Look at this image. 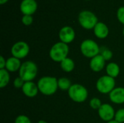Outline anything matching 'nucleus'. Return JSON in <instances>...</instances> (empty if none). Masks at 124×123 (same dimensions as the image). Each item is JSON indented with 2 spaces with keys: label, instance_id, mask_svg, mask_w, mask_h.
Instances as JSON below:
<instances>
[{
  "label": "nucleus",
  "instance_id": "nucleus-6",
  "mask_svg": "<svg viewBox=\"0 0 124 123\" xmlns=\"http://www.w3.org/2000/svg\"><path fill=\"white\" fill-rule=\"evenodd\" d=\"M82 54L87 58H93L100 54V48L97 43L92 39H86L82 41L80 46Z\"/></svg>",
  "mask_w": 124,
  "mask_h": 123
},
{
  "label": "nucleus",
  "instance_id": "nucleus-1",
  "mask_svg": "<svg viewBox=\"0 0 124 123\" xmlns=\"http://www.w3.org/2000/svg\"><path fill=\"white\" fill-rule=\"evenodd\" d=\"M37 86L41 94L45 96H52L58 89V80L54 77L44 76L39 80Z\"/></svg>",
  "mask_w": 124,
  "mask_h": 123
},
{
  "label": "nucleus",
  "instance_id": "nucleus-16",
  "mask_svg": "<svg viewBox=\"0 0 124 123\" xmlns=\"http://www.w3.org/2000/svg\"><path fill=\"white\" fill-rule=\"evenodd\" d=\"M21 65H22V63L20 62V59H19L16 57H11L7 59L5 69L8 72H15L20 70Z\"/></svg>",
  "mask_w": 124,
  "mask_h": 123
},
{
  "label": "nucleus",
  "instance_id": "nucleus-18",
  "mask_svg": "<svg viewBox=\"0 0 124 123\" xmlns=\"http://www.w3.org/2000/svg\"><path fill=\"white\" fill-rule=\"evenodd\" d=\"M60 67L64 72H70L75 68V62L71 58L67 57L60 62Z\"/></svg>",
  "mask_w": 124,
  "mask_h": 123
},
{
  "label": "nucleus",
  "instance_id": "nucleus-19",
  "mask_svg": "<svg viewBox=\"0 0 124 123\" xmlns=\"http://www.w3.org/2000/svg\"><path fill=\"white\" fill-rule=\"evenodd\" d=\"M10 80L9 72L6 69L0 70V88H4L6 87Z\"/></svg>",
  "mask_w": 124,
  "mask_h": 123
},
{
  "label": "nucleus",
  "instance_id": "nucleus-30",
  "mask_svg": "<svg viewBox=\"0 0 124 123\" xmlns=\"http://www.w3.org/2000/svg\"><path fill=\"white\" fill-rule=\"evenodd\" d=\"M107 123H119L118 122H117L116 120H111V121H109V122H108Z\"/></svg>",
  "mask_w": 124,
  "mask_h": 123
},
{
  "label": "nucleus",
  "instance_id": "nucleus-29",
  "mask_svg": "<svg viewBox=\"0 0 124 123\" xmlns=\"http://www.w3.org/2000/svg\"><path fill=\"white\" fill-rule=\"evenodd\" d=\"M8 1H9V0H0V4L3 5V4H6Z\"/></svg>",
  "mask_w": 124,
  "mask_h": 123
},
{
  "label": "nucleus",
  "instance_id": "nucleus-11",
  "mask_svg": "<svg viewBox=\"0 0 124 123\" xmlns=\"http://www.w3.org/2000/svg\"><path fill=\"white\" fill-rule=\"evenodd\" d=\"M38 8V4L36 0H23L20 5V12L23 15H32Z\"/></svg>",
  "mask_w": 124,
  "mask_h": 123
},
{
  "label": "nucleus",
  "instance_id": "nucleus-17",
  "mask_svg": "<svg viewBox=\"0 0 124 123\" xmlns=\"http://www.w3.org/2000/svg\"><path fill=\"white\" fill-rule=\"evenodd\" d=\"M106 72L107 75L116 78L120 73V67L116 62H110L106 66Z\"/></svg>",
  "mask_w": 124,
  "mask_h": 123
},
{
  "label": "nucleus",
  "instance_id": "nucleus-21",
  "mask_svg": "<svg viewBox=\"0 0 124 123\" xmlns=\"http://www.w3.org/2000/svg\"><path fill=\"white\" fill-rule=\"evenodd\" d=\"M100 54L105 59V61H108L112 59L113 57V52L108 48H102L100 49Z\"/></svg>",
  "mask_w": 124,
  "mask_h": 123
},
{
  "label": "nucleus",
  "instance_id": "nucleus-12",
  "mask_svg": "<svg viewBox=\"0 0 124 123\" xmlns=\"http://www.w3.org/2000/svg\"><path fill=\"white\" fill-rule=\"evenodd\" d=\"M105 60L100 54L92 58L89 62V67L93 72H99L105 68Z\"/></svg>",
  "mask_w": 124,
  "mask_h": 123
},
{
  "label": "nucleus",
  "instance_id": "nucleus-3",
  "mask_svg": "<svg viewBox=\"0 0 124 123\" xmlns=\"http://www.w3.org/2000/svg\"><path fill=\"white\" fill-rule=\"evenodd\" d=\"M38 67L35 62L32 61H25L22 63L19 70V77L25 82L32 81L37 75Z\"/></svg>",
  "mask_w": 124,
  "mask_h": 123
},
{
  "label": "nucleus",
  "instance_id": "nucleus-26",
  "mask_svg": "<svg viewBox=\"0 0 124 123\" xmlns=\"http://www.w3.org/2000/svg\"><path fill=\"white\" fill-rule=\"evenodd\" d=\"M116 16L118 21L124 25V7H121L118 8V9L117 10Z\"/></svg>",
  "mask_w": 124,
  "mask_h": 123
},
{
  "label": "nucleus",
  "instance_id": "nucleus-33",
  "mask_svg": "<svg viewBox=\"0 0 124 123\" xmlns=\"http://www.w3.org/2000/svg\"><path fill=\"white\" fill-rule=\"evenodd\" d=\"M85 1H90V0H85Z\"/></svg>",
  "mask_w": 124,
  "mask_h": 123
},
{
  "label": "nucleus",
  "instance_id": "nucleus-2",
  "mask_svg": "<svg viewBox=\"0 0 124 123\" xmlns=\"http://www.w3.org/2000/svg\"><path fill=\"white\" fill-rule=\"evenodd\" d=\"M69 53L68 45L61 41L54 43L49 50V57L55 62H61L68 57Z\"/></svg>",
  "mask_w": 124,
  "mask_h": 123
},
{
  "label": "nucleus",
  "instance_id": "nucleus-25",
  "mask_svg": "<svg viewBox=\"0 0 124 123\" xmlns=\"http://www.w3.org/2000/svg\"><path fill=\"white\" fill-rule=\"evenodd\" d=\"M21 21L23 22V25H31L33 23V18L32 17V15H27L25 14L22 17Z\"/></svg>",
  "mask_w": 124,
  "mask_h": 123
},
{
  "label": "nucleus",
  "instance_id": "nucleus-27",
  "mask_svg": "<svg viewBox=\"0 0 124 123\" xmlns=\"http://www.w3.org/2000/svg\"><path fill=\"white\" fill-rule=\"evenodd\" d=\"M24 83H25V81L20 77L16 78L13 82V85H14L15 88H22Z\"/></svg>",
  "mask_w": 124,
  "mask_h": 123
},
{
  "label": "nucleus",
  "instance_id": "nucleus-10",
  "mask_svg": "<svg viewBox=\"0 0 124 123\" xmlns=\"http://www.w3.org/2000/svg\"><path fill=\"white\" fill-rule=\"evenodd\" d=\"M76 33L74 29L70 26L62 27L59 32V38L61 42L68 44L74 41Z\"/></svg>",
  "mask_w": 124,
  "mask_h": 123
},
{
  "label": "nucleus",
  "instance_id": "nucleus-14",
  "mask_svg": "<svg viewBox=\"0 0 124 123\" xmlns=\"http://www.w3.org/2000/svg\"><path fill=\"white\" fill-rule=\"evenodd\" d=\"M109 98L110 101L117 104H121L124 103V88L117 87L115 88L110 94Z\"/></svg>",
  "mask_w": 124,
  "mask_h": 123
},
{
  "label": "nucleus",
  "instance_id": "nucleus-24",
  "mask_svg": "<svg viewBox=\"0 0 124 123\" xmlns=\"http://www.w3.org/2000/svg\"><path fill=\"white\" fill-rule=\"evenodd\" d=\"M15 123H31V121L26 115H20L16 117Z\"/></svg>",
  "mask_w": 124,
  "mask_h": 123
},
{
  "label": "nucleus",
  "instance_id": "nucleus-20",
  "mask_svg": "<svg viewBox=\"0 0 124 123\" xmlns=\"http://www.w3.org/2000/svg\"><path fill=\"white\" fill-rule=\"evenodd\" d=\"M72 84L70 79L67 78H60L58 79V88L62 91H68Z\"/></svg>",
  "mask_w": 124,
  "mask_h": 123
},
{
  "label": "nucleus",
  "instance_id": "nucleus-7",
  "mask_svg": "<svg viewBox=\"0 0 124 123\" xmlns=\"http://www.w3.org/2000/svg\"><path fill=\"white\" fill-rule=\"evenodd\" d=\"M116 88L115 78L108 75H104L100 77L96 83L97 90L103 94H110Z\"/></svg>",
  "mask_w": 124,
  "mask_h": 123
},
{
  "label": "nucleus",
  "instance_id": "nucleus-23",
  "mask_svg": "<svg viewBox=\"0 0 124 123\" xmlns=\"http://www.w3.org/2000/svg\"><path fill=\"white\" fill-rule=\"evenodd\" d=\"M114 120L119 123H124V109H120L116 112Z\"/></svg>",
  "mask_w": 124,
  "mask_h": 123
},
{
  "label": "nucleus",
  "instance_id": "nucleus-28",
  "mask_svg": "<svg viewBox=\"0 0 124 123\" xmlns=\"http://www.w3.org/2000/svg\"><path fill=\"white\" fill-rule=\"evenodd\" d=\"M6 62H7V60L4 58L3 56H1L0 57V70L5 69V67H6Z\"/></svg>",
  "mask_w": 124,
  "mask_h": 123
},
{
  "label": "nucleus",
  "instance_id": "nucleus-5",
  "mask_svg": "<svg viewBox=\"0 0 124 123\" xmlns=\"http://www.w3.org/2000/svg\"><path fill=\"white\" fill-rule=\"evenodd\" d=\"M70 99L76 103L84 102L88 98L87 89L81 84H73L68 91Z\"/></svg>",
  "mask_w": 124,
  "mask_h": 123
},
{
  "label": "nucleus",
  "instance_id": "nucleus-22",
  "mask_svg": "<svg viewBox=\"0 0 124 123\" xmlns=\"http://www.w3.org/2000/svg\"><path fill=\"white\" fill-rule=\"evenodd\" d=\"M102 102L100 101V99L98 98H93L90 100L89 101V105L91 107V108H92L93 109H99L100 108V107L102 106Z\"/></svg>",
  "mask_w": 124,
  "mask_h": 123
},
{
  "label": "nucleus",
  "instance_id": "nucleus-31",
  "mask_svg": "<svg viewBox=\"0 0 124 123\" xmlns=\"http://www.w3.org/2000/svg\"><path fill=\"white\" fill-rule=\"evenodd\" d=\"M38 123H46L45 120H39V121L38 122Z\"/></svg>",
  "mask_w": 124,
  "mask_h": 123
},
{
  "label": "nucleus",
  "instance_id": "nucleus-9",
  "mask_svg": "<svg viewBox=\"0 0 124 123\" xmlns=\"http://www.w3.org/2000/svg\"><path fill=\"white\" fill-rule=\"evenodd\" d=\"M98 115L102 120L108 123L115 118L116 112L113 107L110 104H102L100 108L98 109Z\"/></svg>",
  "mask_w": 124,
  "mask_h": 123
},
{
  "label": "nucleus",
  "instance_id": "nucleus-8",
  "mask_svg": "<svg viewBox=\"0 0 124 123\" xmlns=\"http://www.w3.org/2000/svg\"><path fill=\"white\" fill-rule=\"evenodd\" d=\"M30 51L29 45L25 41H17L13 44L11 48V54L12 57L19 59H23L28 56Z\"/></svg>",
  "mask_w": 124,
  "mask_h": 123
},
{
  "label": "nucleus",
  "instance_id": "nucleus-4",
  "mask_svg": "<svg viewBox=\"0 0 124 123\" xmlns=\"http://www.w3.org/2000/svg\"><path fill=\"white\" fill-rule=\"evenodd\" d=\"M80 25L86 30L94 29L97 24L98 18L96 14L89 10H83L78 14V17Z\"/></svg>",
  "mask_w": 124,
  "mask_h": 123
},
{
  "label": "nucleus",
  "instance_id": "nucleus-32",
  "mask_svg": "<svg viewBox=\"0 0 124 123\" xmlns=\"http://www.w3.org/2000/svg\"><path fill=\"white\" fill-rule=\"evenodd\" d=\"M123 35H124V29H123Z\"/></svg>",
  "mask_w": 124,
  "mask_h": 123
},
{
  "label": "nucleus",
  "instance_id": "nucleus-15",
  "mask_svg": "<svg viewBox=\"0 0 124 123\" xmlns=\"http://www.w3.org/2000/svg\"><path fill=\"white\" fill-rule=\"evenodd\" d=\"M93 30L96 37L100 39H104L107 38L109 34L108 27L102 22H98Z\"/></svg>",
  "mask_w": 124,
  "mask_h": 123
},
{
  "label": "nucleus",
  "instance_id": "nucleus-13",
  "mask_svg": "<svg viewBox=\"0 0 124 123\" xmlns=\"http://www.w3.org/2000/svg\"><path fill=\"white\" fill-rule=\"evenodd\" d=\"M21 89H22L23 94L29 98L35 97L38 94V92L39 91L37 84H36L35 83L32 81L25 82Z\"/></svg>",
  "mask_w": 124,
  "mask_h": 123
}]
</instances>
